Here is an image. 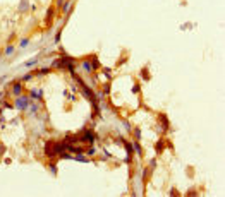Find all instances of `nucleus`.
<instances>
[{
    "label": "nucleus",
    "mask_w": 225,
    "mask_h": 197,
    "mask_svg": "<svg viewBox=\"0 0 225 197\" xmlns=\"http://www.w3.org/2000/svg\"><path fill=\"white\" fill-rule=\"evenodd\" d=\"M31 77H33V74H31V72H29V74H26V75H24V77H22V81H29Z\"/></svg>",
    "instance_id": "nucleus-23"
},
{
    "label": "nucleus",
    "mask_w": 225,
    "mask_h": 197,
    "mask_svg": "<svg viewBox=\"0 0 225 197\" xmlns=\"http://www.w3.org/2000/svg\"><path fill=\"white\" fill-rule=\"evenodd\" d=\"M29 9V0H21V5H19V12H26Z\"/></svg>",
    "instance_id": "nucleus-8"
},
{
    "label": "nucleus",
    "mask_w": 225,
    "mask_h": 197,
    "mask_svg": "<svg viewBox=\"0 0 225 197\" xmlns=\"http://www.w3.org/2000/svg\"><path fill=\"white\" fill-rule=\"evenodd\" d=\"M91 65H93V72H95V71H98V69H100V62L96 60V57H93V63H91Z\"/></svg>",
    "instance_id": "nucleus-15"
},
{
    "label": "nucleus",
    "mask_w": 225,
    "mask_h": 197,
    "mask_svg": "<svg viewBox=\"0 0 225 197\" xmlns=\"http://www.w3.org/2000/svg\"><path fill=\"white\" fill-rule=\"evenodd\" d=\"M69 7H70V0H65L64 5H62V11H64V14H65V15H67V12H69Z\"/></svg>",
    "instance_id": "nucleus-13"
},
{
    "label": "nucleus",
    "mask_w": 225,
    "mask_h": 197,
    "mask_svg": "<svg viewBox=\"0 0 225 197\" xmlns=\"http://www.w3.org/2000/svg\"><path fill=\"white\" fill-rule=\"evenodd\" d=\"M163 148H165V141L162 139V141L156 142V152H162V151H163Z\"/></svg>",
    "instance_id": "nucleus-12"
},
{
    "label": "nucleus",
    "mask_w": 225,
    "mask_h": 197,
    "mask_svg": "<svg viewBox=\"0 0 225 197\" xmlns=\"http://www.w3.org/2000/svg\"><path fill=\"white\" fill-rule=\"evenodd\" d=\"M12 94L16 96H19V94H22V82L21 81H14V84H12Z\"/></svg>",
    "instance_id": "nucleus-5"
},
{
    "label": "nucleus",
    "mask_w": 225,
    "mask_h": 197,
    "mask_svg": "<svg viewBox=\"0 0 225 197\" xmlns=\"http://www.w3.org/2000/svg\"><path fill=\"white\" fill-rule=\"evenodd\" d=\"M196 194H198V192H196V189H191L187 194H186V195H196Z\"/></svg>",
    "instance_id": "nucleus-25"
},
{
    "label": "nucleus",
    "mask_w": 225,
    "mask_h": 197,
    "mask_svg": "<svg viewBox=\"0 0 225 197\" xmlns=\"http://www.w3.org/2000/svg\"><path fill=\"white\" fill-rule=\"evenodd\" d=\"M134 135H136V141H139V139H141V130L137 129V127L134 129Z\"/></svg>",
    "instance_id": "nucleus-18"
},
{
    "label": "nucleus",
    "mask_w": 225,
    "mask_h": 197,
    "mask_svg": "<svg viewBox=\"0 0 225 197\" xmlns=\"http://www.w3.org/2000/svg\"><path fill=\"white\" fill-rule=\"evenodd\" d=\"M64 2H65V0H57V9H62Z\"/></svg>",
    "instance_id": "nucleus-22"
},
{
    "label": "nucleus",
    "mask_w": 225,
    "mask_h": 197,
    "mask_svg": "<svg viewBox=\"0 0 225 197\" xmlns=\"http://www.w3.org/2000/svg\"><path fill=\"white\" fill-rule=\"evenodd\" d=\"M0 100H4V93H0Z\"/></svg>",
    "instance_id": "nucleus-26"
},
{
    "label": "nucleus",
    "mask_w": 225,
    "mask_h": 197,
    "mask_svg": "<svg viewBox=\"0 0 225 197\" xmlns=\"http://www.w3.org/2000/svg\"><path fill=\"white\" fill-rule=\"evenodd\" d=\"M53 17H55V7H48V11H47V17H45V24L47 26H52V21H53Z\"/></svg>",
    "instance_id": "nucleus-4"
},
{
    "label": "nucleus",
    "mask_w": 225,
    "mask_h": 197,
    "mask_svg": "<svg viewBox=\"0 0 225 197\" xmlns=\"http://www.w3.org/2000/svg\"><path fill=\"white\" fill-rule=\"evenodd\" d=\"M48 166H50V171H52L53 175H57V166H55V163H53V161H50V163H48Z\"/></svg>",
    "instance_id": "nucleus-16"
},
{
    "label": "nucleus",
    "mask_w": 225,
    "mask_h": 197,
    "mask_svg": "<svg viewBox=\"0 0 225 197\" xmlns=\"http://www.w3.org/2000/svg\"><path fill=\"white\" fill-rule=\"evenodd\" d=\"M83 69H84L86 72H89V74H91V72H93V65H91V62H89V60H83Z\"/></svg>",
    "instance_id": "nucleus-9"
},
{
    "label": "nucleus",
    "mask_w": 225,
    "mask_h": 197,
    "mask_svg": "<svg viewBox=\"0 0 225 197\" xmlns=\"http://www.w3.org/2000/svg\"><path fill=\"white\" fill-rule=\"evenodd\" d=\"M62 151H65V142H57V141H48L45 144V156L53 160L57 158Z\"/></svg>",
    "instance_id": "nucleus-1"
},
{
    "label": "nucleus",
    "mask_w": 225,
    "mask_h": 197,
    "mask_svg": "<svg viewBox=\"0 0 225 197\" xmlns=\"http://www.w3.org/2000/svg\"><path fill=\"white\" fill-rule=\"evenodd\" d=\"M41 96H43V89H29L31 100H41Z\"/></svg>",
    "instance_id": "nucleus-6"
},
{
    "label": "nucleus",
    "mask_w": 225,
    "mask_h": 197,
    "mask_svg": "<svg viewBox=\"0 0 225 197\" xmlns=\"http://www.w3.org/2000/svg\"><path fill=\"white\" fill-rule=\"evenodd\" d=\"M28 43H29V40H28V38H24V40H21V45H19V46H21V48H24Z\"/></svg>",
    "instance_id": "nucleus-20"
},
{
    "label": "nucleus",
    "mask_w": 225,
    "mask_h": 197,
    "mask_svg": "<svg viewBox=\"0 0 225 197\" xmlns=\"http://www.w3.org/2000/svg\"><path fill=\"white\" fill-rule=\"evenodd\" d=\"M29 105H31L29 94H19L14 100V108L17 112H26V110H29Z\"/></svg>",
    "instance_id": "nucleus-2"
},
{
    "label": "nucleus",
    "mask_w": 225,
    "mask_h": 197,
    "mask_svg": "<svg viewBox=\"0 0 225 197\" xmlns=\"http://www.w3.org/2000/svg\"><path fill=\"white\" fill-rule=\"evenodd\" d=\"M133 151L136 152V154H139V156H143L144 152H143V148H141V144H139V141H136L133 144Z\"/></svg>",
    "instance_id": "nucleus-7"
},
{
    "label": "nucleus",
    "mask_w": 225,
    "mask_h": 197,
    "mask_svg": "<svg viewBox=\"0 0 225 197\" xmlns=\"http://www.w3.org/2000/svg\"><path fill=\"white\" fill-rule=\"evenodd\" d=\"M141 77H143L144 81H148V79H150V74H148V67H144L143 71H141Z\"/></svg>",
    "instance_id": "nucleus-14"
},
{
    "label": "nucleus",
    "mask_w": 225,
    "mask_h": 197,
    "mask_svg": "<svg viewBox=\"0 0 225 197\" xmlns=\"http://www.w3.org/2000/svg\"><path fill=\"white\" fill-rule=\"evenodd\" d=\"M60 34H62V28H60V29L57 31V34H55V41H57V43L60 41Z\"/></svg>",
    "instance_id": "nucleus-21"
},
{
    "label": "nucleus",
    "mask_w": 225,
    "mask_h": 197,
    "mask_svg": "<svg viewBox=\"0 0 225 197\" xmlns=\"http://www.w3.org/2000/svg\"><path fill=\"white\" fill-rule=\"evenodd\" d=\"M5 151H7L5 144H2V142H0V156H4V154H5Z\"/></svg>",
    "instance_id": "nucleus-17"
},
{
    "label": "nucleus",
    "mask_w": 225,
    "mask_h": 197,
    "mask_svg": "<svg viewBox=\"0 0 225 197\" xmlns=\"http://www.w3.org/2000/svg\"><path fill=\"white\" fill-rule=\"evenodd\" d=\"M79 137V142H88V144H93L95 142V134L91 130H83V134L78 135Z\"/></svg>",
    "instance_id": "nucleus-3"
},
{
    "label": "nucleus",
    "mask_w": 225,
    "mask_h": 197,
    "mask_svg": "<svg viewBox=\"0 0 225 197\" xmlns=\"http://www.w3.org/2000/svg\"><path fill=\"white\" fill-rule=\"evenodd\" d=\"M16 50V45H12V43H9L7 45V48H5V52H4V57H9V55H12V52Z\"/></svg>",
    "instance_id": "nucleus-10"
},
{
    "label": "nucleus",
    "mask_w": 225,
    "mask_h": 197,
    "mask_svg": "<svg viewBox=\"0 0 225 197\" xmlns=\"http://www.w3.org/2000/svg\"><path fill=\"white\" fill-rule=\"evenodd\" d=\"M86 152H88V154H89V156H93V154H95V152H96V149H93V148H89V149H88V151H86Z\"/></svg>",
    "instance_id": "nucleus-24"
},
{
    "label": "nucleus",
    "mask_w": 225,
    "mask_h": 197,
    "mask_svg": "<svg viewBox=\"0 0 225 197\" xmlns=\"http://www.w3.org/2000/svg\"><path fill=\"white\" fill-rule=\"evenodd\" d=\"M50 71H52V67H45V69H40V71H36L34 74H36V75H43V74H48Z\"/></svg>",
    "instance_id": "nucleus-11"
},
{
    "label": "nucleus",
    "mask_w": 225,
    "mask_h": 197,
    "mask_svg": "<svg viewBox=\"0 0 225 197\" xmlns=\"http://www.w3.org/2000/svg\"><path fill=\"white\" fill-rule=\"evenodd\" d=\"M169 195H172V197H175V195H179V190H177V189H170V192H169Z\"/></svg>",
    "instance_id": "nucleus-19"
}]
</instances>
